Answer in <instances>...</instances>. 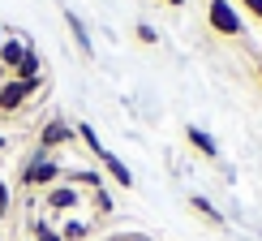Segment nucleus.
I'll return each mask as SVG.
<instances>
[{"instance_id":"a211bd4d","label":"nucleus","mask_w":262,"mask_h":241,"mask_svg":"<svg viewBox=\"0 0 262 241\" xmlns=\"http://www.w3.org/2000/svg\"><path fill=\"white\" fill-rule=\"evenodd\" d=\"M116 241H146V237H142V233H129V237H116Z\"/></svg>"},{"instance_id":"dca6fc26","label":"nucleus","mask_w":262,"mask_h":241,"mask_svg":"<svg viewBox=\"0 0 262 241\" xmlns=\"http://www.w3.org/2000/svg\"><path fill=\"white\" fill-rule=\"evenodd\" d=\"M134 35H138V43H146V48H155V43H159V30H155V26H146V22H138Z\"/></svg>"},{"instance_id":"aec40b11","label":"nucleus","mask_w":262,"mask_h":241,"mask_svg":"<svg viewBox=\"0 0 262 241\" xmlns=\"http://www.w3.org/2000/svg\"><path fill=\"white\" fill-rule=\"evenodd\" d=\"M258 82H262V56H258Z\"/></svg>"},{"instance_id":"20e7f679","label":"nucleus","mask_w":262,"mask_h":241,"mask_svg":"<svg viewBox=\"0 0 262 241\" xmlns=\"http://www.w3.org/2000/svg\"><path fill=\"white\" fill-rule=\"evenodd\" d=\"M73 207H82V190L69 181H56L52 190H43V211H73Z\"/></svg>"},{"instance_id":"f8f14e48","label":"nucleus","mask_w":262,"mask_h":241,"mask_svg":"<svg viewBox=\"0 0 262 241\" xmlns=\"http://www.w3.org/2000/svg\"><path fill=\"white\" fill-rule=\"evenodd\" d=\"M189 207H193V211L202 215L206 224H215V228H224V215H220V207H215L211 198H202V194H193V198H189Z\"/></svg>"},{"instance_id":"2eb2a0df","label":"nucleus","mask_w":262,"mask_h":241,"mask_svg":"<svg viewBox=\"0 0 262 241\" xmlns=\"http://www.w3.org/2000/svg\"><path fill=\"white\" fill-rule=\"evenodd\" d=\"M91 203H95V211H99V215H107V211H112V194H107V185L91 190Z\"/></svg>"},{"instance_id":"6e6552de","label":"nucleus","mask_w":262,"mask_h":241,"mask_svg":"<svg viewBox=\"0 0 262 241\" xmlns=\"http://www.w3.org/2000/svg\"><path fill=\"white\" fill-rule=\"evenodd\" d=\"M185 138H189V147L198 151L202 159H220V142L206 134V129H198V125H185Z\"/></svg>"},{"instance_id":"423d86ee","label":"nucleus","mask_w":262,"mask_h":241,"mask_svg":"<svg viewBox=\"0 0 262 241\" xmlns=\"http://www.w3.org/2000/svg\"><path fill=\"white\" fill-rule=\"evenodd\" d=\"M30 48H35V43H30L26 35H5V43H0V69H9V73H13Z\"/></svg>"},{"instance_id":"f257e3e1","label":"nucleus","mask_w":262,"mask_h":241,"mask_svg":"<svg viewBox=\"0 0 262 241\" xmlns=\"http://www.w3.org/2000/svg\"><path fill=\"white\" fill-rule=\"evenodd\" d=\"M17 181H21V190H52L56 181H64V168L56 164V155H48V151H30V159L21 164V172H17Z\"/></svg>"},{"instance_id":"39448f33","label":"nucleus","mask_w":262,"mask_h":241,"mask_svg":"<svg viewBox=\"0 0 262 241\" xmlns=\"http://www.w3.org/2000/svg\"><path fill=\"white\" fill-rule=\"evenodd\" d=\"M73 138H78V129H73V125H69L64 116H52L48 125L39 129V151H48V155H52L56 147H69Z\"/></svg>"},{"instance_id":"f03ea898","label":"nucleus","mask_w":262,"mask_h":241,"mask_svg":"<svg viewBox=\"0 0 262 241\" xmlns=\"http://www.w3.org/2000/svg\"><path fill=\"white\" fill-rule=\"evenodd\" d=\"M206 22H211V30L224 35V39H241L245 35V22H241L232 0H211V5H206Z\"/></svg>"},{"instance_id":"1a4fd4ad","label":"nucleus","mask_w":262,"mask_h":241,"mask_svg":"<svg viewBox=\"0 0 262 241\" xmlns=\"http://www.w3.org/2000/svg\"><path fill=\"white\" fill-rule=\"evenodd\" d=\"M64 26H69V35L78 39L82 56H95V43H91V30H86V22H82L78 13H64Z\"/></svg>"},{"instance_id":"4468645a","label":"nucleus","mask_w":262,"mask_h":241,"mask_svg":"<svg viewBox=\"0 0 262 241\" xmlns=\"http://www.w3.org/2000/svg\"><path fill=\"white\" fill-rule=\"evenodd\" d=\"M30 241H60V228H52L48 220H30Z\"/></svg>"},{"instance_id":"4be33fe9","label":"nucleus","mask_w":262,"mask_h":241,"mask_svg":"<svg viewBox=\"0 0 262 241\" xmlns=\"http://www.w3.org/2000/svg\"><path fill=\"white\" fill-rule=\"evenodd\" d=\"M0 43H5V26H0Z\"/></svg>"},{"instance_id":"ddd939ff","label":"nucleus","mask_w":262,"mask_h":241,"mask_svg":"<svg viewBox=\"0 0 262 241\" xmlns=\"http://www.w3.org/2000/svg\"><path fill=\"white\" fill-rule=\"evenodd\" d=\"M91 237V220H64L60 224V241H86Z\"/></svg>"},{"instance_id":"0eeeda50","label":"nucleus","mask_w":262,"mask_h":241,"mask_svg":"<svg viewBox=\"0 0 262 241\" xmlns=\"http://www.w3.org/2000/svg\"><path fill=\"white\" fill-rule=\"evenodd\" d=\"M95 159H99L103 164V172H107V177H112L116 185H121V190H134V172H129V164L121 159V155H112V151H99V155H95Z\"/></svg>"},{"instance_id":"9d476101","label":"nucleus","mask_w":262,"mask_h":241,"mask_svg":"<svg viewBox=\"0 0 262 241\" xmlns=\"http://www.w3.org/2000/svg\"><path fill=\"white\" fill-rule=\"evenodd\" d=\"M13 78H17V82H35V78H43V61H39V52H35V48L21 56V65L13 69Z\"/></svg>"},{"instance_id":"7ed1b4c3","label":"nucleus","mask_w":262,"mask_h":241,"mask_svg":"<svg viewBox=\"0 0 262 241\" xmlns=\"http://www.w3.org/2000/svg\"><path fill=\"white\" fill-rule=\"evenodd\" d=\"M43 91V78H35V82H17V78H9L5 86H0V112H17L21 104L30 99V95H39Z\"/></svg>"},{"instance_id":"6ab92c4d","label":"nucleus","mask_w":262,"mask_h":241,"mask_svg":"<svg viewBox=\"0 0 262 241\" xmlns=\"http://www.w3.org/2000/svg\"><path fill=\"white\" fill-rule=\"evenodd\" d=\"M5 147H9V138H5V134H0V151H5Z\"/></svg>"},{"instance_id":"f3484780","label":"nucleus","mask_w":262,"mask_h":241,"mask_svg":"<svg viewBox=\"0 0 262 241\" xmlns=\"http://www.w3.org/2000/svg\"><path fill=\"white\" fill-rule=\"evenodd\" d=\"M241 5H245V9H249V13H254V17L262 22V0H241Z\"/></svg>"},{"instance_id":"412c9836","label":"nucleus","mask_w":262,"mask_h":241,"mask_svg":"<svg viewBox=\"0 0 262 241\" xmlns=\"http://www.w3.org/2000/svg\"><path fill=\"white\" fill-rule=\"evenodd\" d=\"M168 5H177V9H181V5H185V0H168Z\"/></svg>"},{"instance_id":"5701e85b","label":"nucleus","mask_w":262,"mask_h":241,"mask_svg":"<svg viewBox=\"0 0 262 241\" xmlns=\"http://www.w3.org/2000/svg\"><path fill=\"white\" fill-rule=\"evenodd\" d=\"M0 241H5V237H0Z\"/></svg>"},{"instance_id":"9b49d317","label":"nucleus","mask_w":262,"mask_h":241,"mask_svg":"<svg viewBox=\"0 0 262 241\" xmlns=\"http://www.w3.org/2000/svg\"><path fill=\"white\" fill-rule=\"evenodd\" d=\"M64 181L78 185V190H99V185H103V172H95V168H69V172H64Z\"/></svg>"}]
</instances>
